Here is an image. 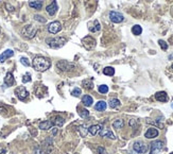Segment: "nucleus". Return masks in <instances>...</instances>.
<instances>
[{
  "label": "nucleus",
  "instance_id": "nucleus-16",
  "mask_svg": "<svg viewBox=\"0 0 173 154\" xmlns=\"http://www.w3.org/2000/svg\"><path fill=\"white\" fill-rule=\"evenodd\" d=\"M14 83H15L14 76H13L11 73H7L4 78V84L7 85V86H12Z\"/></svg>",
  "mask_w": 173,
  "mask_h": 154
},
{
  "label": "nucleus",
  "instance_id": "nucleus-5",
  "mask_svg": "<svg viewBox=\"0 0 173 154\" xmlns=\"http://www.w3.org/2000/svg\"><path fill=\"white\" fill-rule=\"evenodd\" d=\"M133 149L135 152H137L138 154H145L148 152L149 150V147L145 145L143 141H136L133 145Z\"/></svg>",
  "mask_w": 173,
  "mask_h": 154
},
{
  "label": "nucleus",
  "instance_id": "nucleus-9",
  "mask_svg": "<svg viewBox=\"0 0 173 154\" xmlns=\"http://www.w3.org/2000/svg\"><path fill=\"white\" fill-rule=\"evenodd\" d=\"M110 20L115 23H120L124 20L123 15H122L121 13H119V12H115V11H112L110 13Z\"/></svg>",
  "mask_w": 173,
  "mask_h": 154
},
{
  "label": "nucleus",
  "instance_id": "nucleus-11",
  "mask_svg": "<svg viewBox=\"0 0 173 154\" xmlns=\"http://www.w3.org/2000/svg\"><path fill=\"white\" fill-rule=\"evenodd\" d=\"M157 136H158V131L155 128L148 129V131L145 133V137L148 138V139H152V138L157 137Z\"/></svg>",
  "mask_w": 173,
  "mask_h": 154
},
{
  "label": "nucleus",
  "instance_id": "nucleus-25",
  "mask_svg": "<svg viewBox=\"0 0 173 154\" xmlns=\"http://www.w3.org/2000/svg\"><path fill=\"white\" fill-rule=\"evenodd\" d=\"M124 126V122L123 120L121 119H117V120H115L114 122H113V128L114 129H117V130H119V129H122Z\"/></svg>",
  "mask_w": 173,
  "mask_h": 154
},
{
  "label": "nucleus",
  "instance_id": "nucleus-22",
  "mask_svg": "<svg viewBox=\"0 0 173 154\" xmlns=\"http://www.w3.org/2000/svg\"><path fill=\"white\" fill-rule=\"evenodd\" d=\"M53 126V123H52L51 120H47V121H43L40 123V129L42 130H50V129Z\"/></svg>",
  "mask_w": 173,
  "mask_h": 154
},
{
  "label": "nucleus",
  "instance_id": "nucleus-15",
  "mask_svg": "<svg viewBox=\"0 0 173 154\" xmlns=\"http://www.w3.org/2000/svg\"><path fill=\"white\" fill-rule=\"evenodd\" d=\"M102 130V124H95V126H91L88 128V133H90L91 135H97L99 132Z\"/></svg>",
  "mask_w": 173,
  "mask_h": 154
},
{
  "label": "nucleus",
  "instance_id": "nucleus-13",
  "mask_svg": "<svg viewBox=\"0 0 173 154\" xmlns=\"http://www.w3.org/2000/svg\"><path fill=\"white\" fill-rule=\"evenodd\" d=\"M14 55V51L11 49H7L5 50L4 52H2V53L0 54V62L1 63H3V62H5V60H7L9 58H11V56Z\"/></svg>",
  "mask_w": 173,
  "mask_h": 154
},
{
  "label": "nucleus",
  "instance_id": "nucleus-34",
  "mask_svg": "<svg viewBox=\"0 0 173 154\" xmlns=\"http://www.w3.org/2000/svg\"><path fill=\"white\" fill-rule=\"evenodd\" d=\"M72 93V96H75V97H79L80 95H81V89H80V88H75V89H73V90H72V93Z\"/></svg>",
  "mask_w": 173,
  "mask_h": 154
},
{
  "label": "nucleus",
  "instance_id": "nucleus-21",
  "mask_svg": "<svg viewBox=\"0 0 173 154\" xmlns=\"http://www.w3.org/2000/svg\"><path fill=\"white\" fill-rule=\"evenodd\" d=\"M82 102L85 106H91L92 103H94V99H92V97L88 96V95H85L82 98Z\"/></svg>",
  "mask_w": 173,
  "mask_h": 154
},
{
  "label": "nucleus",
  "instance_id": "nucleus-31",
  "mask_svg": "<svg viewBox=\"0 0 173 154\" xmlns=\"http://www.w3.org/2000/svg\"><path fill=\"white\" fill-rule=\"evenodd\" d=\"M80 116L82 118H86V117L89 116V112L87 110H81L80 111Z\"/></svg>",
  "mask_w": 173,
  "mask_h": 154
},
{
  "label": "nucleus",
  "instance_id": "nucleus-30",
  "mask_svg": "<svg viewBox=\"0 0 173 154\" xmlns=\"http://www.w3.org/2000/svg\"><path fill=\"white\" fill-rule=\"evenodd\" d=\"M158 44H159V46H160V48L163 50H167L168 49V44H167L165 40H158Z\"/></svg>",
  "mask_w": 173,
  "mask_h": 154
},
{
  "label": "nucleus",
  "instance_id": "nucleus-24",
  "mask_svg": "<svg viewBox=\"0 0 173 154\" xmlns=\"http://www.w3.org/2000/svg\"><path fill=\"white\" fill-rule=\"evenodd\" d=\"M29 5L35 10H40L43 7V1H40V0H37V1H31V2L29 3Z\"/></svg>",
  "mask_w": 173,
  "mask_h": 154
},
{
  "label": "nucleus",
  "instance_id": "nucleus-10",
  "mask_svg": "<svg viewBox=\"0 0 173 154\" xmlns=\"http://www.w3.org/2000/svg\"><path fill=\"white\" fill-rule=\"evenodd\" d=\"M62 30V25L60 21H53L48 26V31L52 34H56Z\"/></svg>",
  "mask_w": 173,
  "mask_h": 154
},
{
  "label": "nucleus",
  "instance_id": "nucleus-19",
  "mask_svg": "<svg viewBox=\"0 0 173 154\" xmlns=\"http://www.w3.org/2000/svg\"><path fill=\"white\" fill-rule=\"evenodd\" d=\"M106 106H107V104H106L105 101H98V102L96 103V105H95V108H96V111H99V112H102V111H105L106 110Z\"/></svg>",
  "mask_w": 173,
  "mask_h": 154
},
{
  "label": "nucleus",
  "instance_id": "nucleus-8",
  "mask_svg": "<svg viewBox=\"0 0 173 154\" xmlns=\"http://www.w3.org/2000/svg\"><path fill=\"white\" fill-rule=\"evenodd\" d=\"M163 148H164V143L160 140H156L151 145V153L150 154H158L163 150Z\"/></svg>",
  "mask_w": 173,
  "mask_h": 154
},
{
  "label": "nucleus",
  "instance_id": "nucleus-36",
  "mask_svg": "<svg viewBox=\"0 0 173 154\" xmlns=\"http://www.w3.org/2000/svg\"><path fill=\"white\" fill-rule=\"evenodd\" d=\"M7 152V149L4 146H0V154H5Z\"/></svg>",
  "mask_w": 173,
  "mask_h": 154
},
{
  "label": "nucleus",
  "instance_id": "nucleus-14",
  "mask_svg": "<svg viewBox=\"0 0 173 154\" xmlns=\"http://www.w3.org/2000/svg\"><path fill=\"white\" fill-rule=\"evenodd\" d=\"M155 99L159 102H167L168 101V95L165 91H158L155 93Z\"/></svg>",
  "mask_w": 173,
  "mask_h": 154
},
{
  "label": "nucleus",
  "instance_id": "nucleus-35",
  "mask_svg": "<svg viewBox=\"0 0 173 154\" xmlns=\"http://www.w3.org/2000/svg\"><path fill=\"white\" fill-rule=\"evenodd\" d=\"M34 18H35V20L40 21V22H46V19H45L43 16H40V15H35V16H34Z\"/></svg>",
  "mask_w": 173,
  "mask_h": 154
},
{
  "label": "nucleus",
  "instance_id": "nucleus-12",
  "mask_svg": "<svg viewBox=\"0 0 173 154\" xmlns=\"http://www.w3.org/2000/svg\"><path fill=\"white\" fill-rule=\"evenodd\" d=\"M46 11H47V13L50 16H53L56 13V11H57V3H56V1H52V2L46 7Z\"/></svg>",
  "mask_w": 173,
  "mask_h": 154
},
{
  "label": "nucleus",
  "instance_id": "nucleus-32",
  "mask_svg": "<svg viewBox=\"0 0 173 154\" xmlns=\"http://www.w3.org/2000/svg\"><path fill=\"white\" fill-rule=\"evenodd\" d=\"M20 63L22 64L24 66H27V67L30 66V62H29V60L27 58H20Z\"/></svg>",
  "mask_w": 173,
  "mask_h": 154
},
{
  "label": "nucleus",
  "instance_id": "nucleus-39",
  "mask_svg": "<svg viewBox=\"0 0 173 154\" xmlns=\"http://www.w3.org/2000/svg\"><path fill=\"white\" fill-rule=\"evenodd\" d=\"M56 133H57V130H56V129H53V134L55 135Z\"/></svg>",
  "mask_w": 173,
  "mask_h": 154
},
{
  "label": "nucleus",
  "instance_id": "nucleus-1",
  "mask_svg": "<svg viewBox=\"0 0 173 154\" xmlns=\"http://www.w3.org/2000/svg\"><path fill=\"white\" fill-rule=\"evenodd\" d=\"M33 68L37 71L40 73H44L46 70H48L51 66V61L49 58H44V56H36L32 62Z\"/></svg>",
  "mask_w": 173,
  "mask_h": 154
},
{
  "label": "nucleus",
  "instance_id": "nucleus-17",
  "mask_svg": "<svg viewBox=\"0 0 173 154\" xmlns=\"http://www.w3.org/2000/svg\"><path fill=\"white\" fill-rule=\"evenodd\" d=\"M88 26H89V28H88L89 31H90V32H94V33L100 31V29H101V25L98 20H95L94 22L89 23Z\"/></svg>",
  "mask_w": 173,
  "mask_h": 154
},
{
  "label": "nucleus",
  "instance_id": "nucleus-4",
  "mask_svg": "<svg viewBox=\"0 0 173 154\" xmlns=\"http://www.w3.org/2000/svg\"><path fill=\"white\" fill-rule=\"evenodd\" d=\"M96 44H97L96 40L94 37H91V36H85L82 40V45L84 46V48L86 50L94 49L95 47H96Z\"/></svg>",
  "mask_w": 173,
  "mask_h": 154
},
{
  "label": "nucleus",
  "instance_id": "nucleus-28",
  "mask_svg": "<svg viewBox=\"0 0 173 154\" xmlns=\"http://www.w3.org/2000/svg\"><path fill=\"white\" fill-rule=\"evenodd\" d=\"M82 86H84V88L86 89H91L94 87V83H92V81H90V80H84V81L82 82Z\"/></svg>",
  "mask_w": 173,
  "mask_h": 154
},
{
  "label": "nucleus",
  "instance_id": "nucleus-3",
  "mask_svg": "<svg viewBox=\"0 0 173 154\" xmlns=\"http://www.w3.org/2000/svg\"><path fill=\"white\" fill-rule=\"evenodd\" d=\"M21 33H22V35H24L25 37L33 38L36 35V33H37V29H36L34 26H32V25H28V26L24 27Z\"/></svg>",
  "mask_w": 173,
  "mask_h": 154
},
{
  "label": "nucleus",
  "instance_id": "nucleus-40",
  "mask_svg": "<svg viewBox=\"0 0 173 154\" xmlns=\"http://www.w3.org/2000/svg\"><path fill=\"white\" fill-rule=\"evenodd\" d=\"M173 58V54H171V55H169V60H172Z\"/></svg>",
  "mask_w": 173,
  "mask_h": 154
},
{
  "label": "nucleus",
  "instance_id": "nucleus-26",
  "mask_svg": "<svg viewBox=\"0 0 173 154\" xmlns=\"http://www.w3.org/2000/svg\"><path fill=\"white\" fill-rule=\"evenodd\" d=\"M103 73L105 76H110V77H112V76L115 75V69L113 67H110V66H107V67H105L104 69H103Z\"/></svg>",
  "mask_w": 173,
  "mask_h": 154
},
{
  "label": "nucleus",
  "instance_id": "nucleus-6",
  "mask_svg": "<svg viewBox=\"0 0 173 154\" xmlns=\"http://www.w3.org/2000/svg\"><path fill=\"white\" fill-rule=\"evenodd\" d=\"M56 66H57L59 69H61L62 71H66V73H68V71H72L75 67L72 63H69V62H67V61H60L59 63L56 64Z\"/></svg>",
  "mask_w": 173,
  "mask_h": 154
},
{
  "label": "nucleus",
  "instance_id": "nucleus-37",
  "mask_svg": "<svg viewBox=\"0 0 173 154\" xmlns=\"http://www.w3.org/2000/svg\"><path fill=\"white\" fill-rule=\"evenodd\" d=\"M98 152H99V154H106V150L104 149L103 147H99L98 148Z\"/></svg>",
  "mask_w": 173,
  "mask_h": 154
},
{
  "label": "nucleus",
  "instance_id": "nucleus-23",
  "mask_svg": "<svg viewBox=\"0 0 173 154\" xmlns=\"http://www.w3.org/2000/svg\"><path fill=\"white\" fill-rule=\"evenodd\" d=\"M108 105H110V108H118V106H120V105H121V102H120L118 99L113 98V99H110V102H108Z\"/></svg>",
  "mask_w": 173,
  "mask_h": 154
},
{
  "label": "nucleus",
  "instance_id": "nucleus-41",
  "mask_svg": "<svg viewBox=\"0 0 173 154\" xmlns=\"http://www.w3.org/2000/svg\"><path fill=\"white\" fill-rule=\"evenodd\" d=\"M171 108H173V103H172V104H171Z\"/></svg>",
  "mask_w": 173,
  "mask_h": 154
},
{
  "label": "nucleus",
  "instance_id": "nucleus-7",
  "mask_svg": "<svg viewBox=\"0 0 173 154\" xmlns=\"http://www.w3.org/2000/svg\"><path fill=\"white\" fill-rule=\"evenodd\" d=\"M15 95H16L17 98H18L19 100L24 101L26 98H28L29 93H28V90L26 89V87L19 86V87H17V88L15 89Z\"/></svg>",
  "mask_w": 173,
  "mask_h": 154
},
{
  "label": "nucleus",
  "instance_id": "nucleus-29",
  "mask_svg": "<svg viewBox=\"0 0 173 154\" xmlns=\"http://www.w3.org/2000/svg\"><path fill=\"white\" fill-rule=\"evenodd\" d=\"M98 90H99V93H106L108 91V86L105 84H102L99 86Z\"/></svg>",
  "mask_w": 173,
  "mask_h": 154
},
{
  "label": "nucleus",
  "instance_id": "nucleus-44",
  "mask_svg": "<svg viewBox=\"0 0 173 154\" xmlns=\"http://www.w3.org/2000/svg\"><path fill=\"white\" fill-rule=\"evenodd\" d=\"M0 136H1V134H0Z\"/></svg>",
  "mask_w": 173,
  "mask_h": 154
},
{
  "label": "nucleus",
  "instance_id": "nucleus-20",
  "mask_svg": "<svg viewBox=\"0 0 173 154\" xmlns=\"http://www.w3.org/2000/svg\"><path fill=\"white\" fill-rule=\"evenodd\" d=\"M99 133H100L101 137H107V138H110V139H115V138H116V136L113 134V132L108 131V130H101Z\"/></svg>",
  "mask_w": 173,
  "mask_h": 154
},
{
  "label": "nucleus",
  "instance_id": "nucleus-38",
  "mask_svg": "<svg viewBox=\"0 0 173 154\" xmlns=\"http://www.w3.org/2000/svg\"><path fill=\"white\" fill-rule=\"evenodd\" d=\"M7 7L9 9V11H13V10H14V7H10L9 4H7Z\"/></svg>",
  "mask_w": 173,
  "mask_h": 154
},
{
  "label": "nucleus",
  "instance_id": "nucleus-18",
  "mask_svg": "<svg viewBox=\"0 0 173 154\" xmlns=\"http://www.w3.org/2000/svg\"><path fill=\"white\" fill-rule=\"evenodd\" d=\"M51 121L54 126H62L64 124V118L61 116H55L54 118H52Z\"/></svg>",
  "mask_w": 173,
  "mask_h": 154
},
{
  "label": "nucleus",
  "instance_id": "nucleus-33",
  "mask_svg": "<svg viewBox=\"0 0 173 154\" xmlns=\"http://www.w3.org/2000/svg\"><path fill=\"white\" fill-rule=\"evenodd\" d=\"M31 81V75L30 73H26V75L22 77V82L24 83H28V82Z\"/></svg>",
  "mask_w": 173,
  "mask_h": 154
},
{
  "label": "nucleus",
  "instance_id": "nucleus-42",
  "mask_svg": "<svg viewBox=\"0 0 173 154\" xmlns=\"http://www.w3.org/2000/svg\"><path fill=\"white\" fill-rule=\"evenodd\" d=\"M172 15H173V9H172Z\"/></svg>",
  "mask_w": 173,
  "mask_h": 154
},
{
  "label": "nucleus",
  "instance_id": "nucleus-43",
  "mask_svg": "<svg viewBox=\"0 0 173 154\" xmlns=\"http://www.w3.org/2000/svg\"><path fill=\"white\" fill-rule=\"evenodd\" d=\"M172 69H173V64H172Z\"/></svg>",
  "mask_w": 173,
  "mask_h": 154
},
{
  "label": "nucleus",
  "instance_id": "nucleus-27",
  "mask_svg": "<svg viewBox=\"0 0 173 154\" xmlns=\"http://www.w3.org/2000/svg\"><path fill=\"white\" fill-rule=\"evenodd\" d=\"M132 32L134 35H140L142 33V28H141L139 25H135V26L132 28Z\"/></svg>",
  "mask_w": 173,
  "mask_h": 154
},
{
  "label": "nucleus",
  "instance_id": "nucleus-2",
  "mask_svg": "<svg viewBox=\"0 0 173 154\" xmlns=\"http://www.w3.org/2000/svg\"><path fill=\"white\" fill-rule=\"evenodd\" d=\"M66 43H67V40H66L65 37H62V36L48 38L47 40V44L49 45V47H51L52 49H59V48L63 47Z\"/></svg>",
  "mask_w": 173,
  "mask_h": 154
}]
</instances>
